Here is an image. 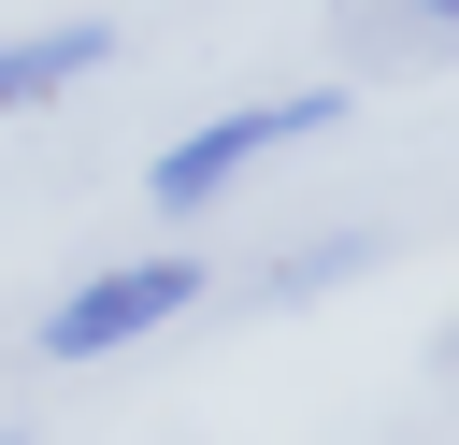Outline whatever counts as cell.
I'll use <instances>...</instances> for the list:
<instances>
[{
    "instance_id": "4",
    "label": "cell",
    "mask_w": 459,
    "mask_h": 445,
    "mask_svg": "<svg viewBox=\"0 0 459 445\" xmlns=\"http://www.w3.org/2000/svg\"><path fill=\"white\" fill-rule=\"evenodd\" d=\"M387 14H416V29H459V0H387Z\"/></svg>"
},
{
    "instance_id": "1",
    "label": "cell",
    "mask_w": 459,
    "mask_h": 445,
    "mask_svg": "<svg viewBox=\"0 0 459 445\" xmlns=\"http://www.w3.org/2000/svg\"><path fill=\"white\" fill-rule=\"evenodd\" d=\"M330 115H344L330 86H287V100H244V115H201V129H186V144H172V158H158L143 187H158L172 215H201L215 187H244V172H258V158H287V144H316Z\"/></svg>"
},
{
    "instance_id": "3",
    "label": "cell",
    "mask_w": 459,
    "mask_h": 445,
    "mask_svg": "<svg viewBox=\"0 0 459 445\" xmlns=\"http://www.w3.org/2000/svg\"><path fill=\"white\" fill-rule=\"evenodd\" d=\"M100 57H115V29H100V14H72V29H14V43H0V115H29V100H57V86H86Z\"/></svg>"
},
{
    "instance_id": "5",
    "label": "cell",
    "mask_w": 459,
    "mask_h": 445,
    "mask_svg": "<svg viewBox=\"0 0 459 445\" xmlns=\"http://www.w3.org/2000/svg\"><path fill=\"white\" fill-rule=\"evenodd\" d=\"M0 445H14V431H0Z\"/></svg>"
},
{
    "instance_id": "2",
    "label": "cell",
    "mask_w": 459,
    "mask_h": 445,
    "mask_svg": "<svg viewBox=\"0 0 459 445\" xmlns=\"http://www.w3.org/2000/svg\"><path fill=\"white\" fill-rule=\"evenodd\" d=\"M186 301H201V258H129V273H100V287H72L43 316V359H115V345L172 330Z\"/></svg>"
}]
</instances>
